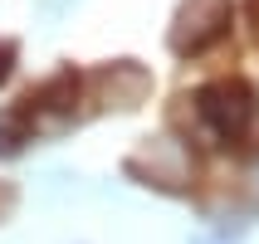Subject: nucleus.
<instances>
[{"label": "nucleus", "instance_id": "39448f33", "mask_svg": "<svg viewBox=\"0 0 259 244\" xmlns=\"http://www.w3.org/2000/svg\"><path fill=\"white\" fill-rule=\"evenodd\" d=\"M25 142H29V113H25V108L0 113V157H15Z\"/></svg>", "mask_w": 259, "mask_h": 244}, {"label": "nucleus", "instance_id": "7ed1b4c3", "mask_svg": "<svg viewBox=\"0 0 259 244\" xmlns=\"http://www.w3.org/2000/svg\"><path fill=\"white\" fill-rule=\"evenodd\" d=\"M157 181V186H186V176H191V157H186V147L171 142V137H161V142H147L137 157L127 161V171H142ZM147 181V186H152Z\"/></svg>", "mask_w": 259, "mask_h": 244}, {"label": "nucleus", "instance_id": "0eeeda50", "mask_svg": "<svg viewBox=\"0 0 259 244\" xmlns=\"http://www.w3.org/2000/svg\"><path fill=\"white\" fill-rule=\"evenodd\" d=\"M249 20H254V34H259V0H249Z\"/></svg>", "mask_w": 259, "mask_h": 244}, {"label": "nucleus", "instance_id": "f03ea898", "mask_svg": "<svg viewBox=\"0 0 259 244\" xmlns=\"http://www.w3.org/2000/svg\"><path fill=\"white\" fill-rule=\"evenodd\" d=\"M230 20H235V0H181L176 25H171V49L181 59L205 54L210 44L230 34Z\"/></svg>", "mask_w": 259, "mask_h": 244}, {"label": "nucleus", "instance_id": "423d86ee", "mask_svg": "<svg viewBox=\"0 0 259 244\" xmlns=\"http://www.w3.org/2000/svg\"><path fill=\"white\" fill-rule=\"evenodd\" d=\"M10 69H15V44H0V83L10 78Z\"/></svg>", "mask_w": 259, "mask_h": 244}, {"label": "nucleus", "instance_id": "f257e3e1", "mask_svg": "<svg viewBox=\"0 0 259 244\" xmlns=\"http://www.w3.org/2000/svg\"><path fill=\"white\" fill-rule=\"evenodd\" d=\"M191 103H196V117L210 127V137L225 142V147L240 142L259 122V93L245 78H215V83H205Z\"/></svg>", "mask_w": 259, "mask_h": 244}, {"label": "nucleus", "instance_id": "20e7f679", "mask_svg": "<svg viewBox=\"0 0 259 244\" xmlns=\"http://www.w3.org/2000/svg\"><path fill=\"white\" fill-rule=\"evenodd\" d=\"M98 83L108 88V98L117 103V108H137V103L147 98V73L132 64V59H122V64H113V69L98 73Z\"/></svg>", "mask_w": 259, "mask_h": 244}]
</instances>
